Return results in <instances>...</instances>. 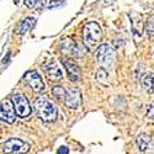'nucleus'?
<instances>
[{
  "label": "nucleus",
  "instance_id": "obj_22",
  "mask_svg": "<svg viewBox=\"0 0 154 154\" xmlns=\"http://www.w3.org/2000/svg\"><path fill=\"white\" fill-rule=\"evenodd\" d=\"M68 153H69V149L66 147H60L58 150V154H68Z\"/></svg>",
  "mask_w": 154,
  "mask_h": 154
},
{
  "label": "nucleus",
  "instance_id": "obj_23",
  "mask_svg": "<svg viewBox=\"0 0 154 154\" xmlns=\"http://www.w3.org/2000/svg\"><path fill=\"white\" fill-rule=\"evenodd\" d=\"M115 2H116V0H104V4L105 5H112Z\"/></svg>",
  "mask_w": 154,
  "mask_h": 154
},
{
  "label": "nucleus",
  "instance_id": "obj_3",
  "mask_svg": "<svg viewBox=\"0 0 154 154\" xmlns=\"http://www.w3.org/2000/svg\"><path fill=\"white\" fill-rule=\"evenodd\" d=\"M29 150H30V144L20 138H10L3 146L4 154H12V153L26 154Z\"/></svg>",
  "mask_w": 154,
  "mask_h": 154
},
{
  "label": "nucleus",
  "instance_id": "obj_2",
  "mask_svg": "<svg viewBox=\"0 0 154 154\" xmlns=\"http://www.w3.org/2000/svg\"><path fill=\"white\" fill-rule=\"evenodd\" d=\"M101 38H102V30L99 23L91 21V22H88L84 26L83 40L85 46L89 49H93L94 47H96L97 43L101 41Z\"/></svg>",
  "mask_w": 154,
  "mask_h": 154
},
{
  "label": "nucleus",
  "instance_id": "obj_10",
  "mask_svg": "<svg viewBox=\"0 0 154 154\" xmlns=\"http://www.w3.org/2000/svg\"><path fill=\"white\" fill-rule=\"evenodd\" d=\"M63 64L67 69V74L69 76V79L72 82H79L82 74H80V68H79L78 64H76L74 60H70V59L63 60Z\"/></svg>",
  "mask_w": 154,
  "mask_h": 154
},
{
  "label": "nucleus",
  "instance_id": "obj_21",
  "mask_svg": "<svg viewBox=\"0 0 154 154\" xmlns=\"http://www.w3.org/2000/svg\"><path fill=\"white\" fill-rule=\"evenodd\" d=\"M147 116L150 120H154V105H148V107H147Z\"/></svg>",
  "mask_w": 154,
  "mask_h": 154
},
{
  "label": "nucleus",
  "instance_id": "obj_19",
  "mask_svg": "<svg viewBox=\"0 0 154 154\" xmlns=\"http://www.w3.org/2000/svg\"><path fill=\"white\" fill-rule=\"evenodd\" d=\"M64 4L63 0H49L47 3V8L48 9H54V8H58V6H62Z\"/></svg>",
  "mask_w": 154,
  "mask_h": 154
},
{
  "label": "nucleus",
  "instance_id": "obj_11",
  "mask_svg": "<svg viewBox=\"0 0 154 154\" xmlns=\"http://www.w3.org/2000/svg\"><path fill=\"white\" fill-rule=\"evenodd\" d=\"M60 48L64 53H69V54H74V56H78V57H82L83 56V52H80V46L76 45L75 42H73L70 38H66L63 40L60 43H59Z\"/></svg>",
  "mask_w": 154,
  "mask_h": 154
},
{
  "label": "nucleus",
  "instance_id": "obj_24",
  "mask_svg": "<svg viewBox=\"0 0 154 154\" xmlns=\"http://www.w3.org/2000/svg\"><path fill=\"white\" fill-rule=\"evenodd\" d=\"M2 128H3V127H2V125H0V130H2Z\"/></svg>",
  "mask_w": 154,
  "mask_h": 154
},
{
  "label": "nucleus",
  "instance_id": "obj_4",
  "mask_svg": "<svg viewBox=\"0 0 154 154\" xmlns=\"http://www.w3.org/2000/svg\"><path fill=\"white\" fill-rule=\"evenodd\" d=\"M12 102H14V107L16 111V115L19 117H27L31 115V105L29 99L22 94H15L12 96Z\"/></svg>",
  "mask_w": 154,
  "mask_h": 154
},
{
  "label": "nucleus",
  "instance_id": "obj_9",
  "mask_svg": "<svg viewBox=\"0 0 154 154\" xmlns=\"http://www.w3.org/2000/svg\"><path fill=\"white\" fill-rule=\"evenodd\" d=\"M64 104H66L68 107L70 109H78L82 105V94L79 91V89L76 88H72L69 90L66 91V95H64Z\"/></svg>",
  "mask_w": 154,
  "mask_h": 154
},
{
  "label": "nucleus",
  "instance_id": "obj_17",
  "mask_svg": "<svg viewBox=\"0 0 154 154\" xmlns=\"http://www.w3.org/2000/svg\"><path fill=\"white\" fill-rule=\"evenodd\" d=\"M96 80L97 82H100V83H102V84H106L107 83V78H109V75H107V72L104 69V68H101V69H99L97 72H96Z\"/></svg>",
  "mask_w": 154,
  "mask_h": 154
},
{
  "label": "nucleus",
  "instance_id": "obj_6",
  "mask_svg": "<svg viewBox=\"0 0 154 154\" xmlns=\"http://www.w3.org/2000/svg\"><path fill=\"white\" fill-rule=\"evenodd\" d=\"M96 60L101 67L109 68L113 62V51L109 45H100L96 52Z\"/></svg>",
  "mask_w": 154,
  "mask_h": 154
},
{
  "label": "nucleus",
  "instance_id": "obj_20",
  "mask_svg": "<svg viewBox=\"0 0 154 154\" xmlns=\"http://www.w3.org/2000/svg\"><path fill=\"white\" fill-rule=\"evenodd\" d=\"M25 5H26V8H29V9H33L36 5H37V3H38V0H25Z\"/></svg>",
  "mask_w": 154,
  "mask_h": 154
},
{
  "label": "nucleus",
  "instance_id": "obj_7",
  "mask_svg": "<svg viewBox=\"0 0 154 154\" xmlns=\"http://www.w3.org/2000/svg\"><path fill=\"white\" fill-rule=\"evenodd\" d=\"M42 69L45 74L47 75V78L51 80H60L62 79V70L58 67V63L53 58H48L42 63Z\"/></svg>",
  "mask_w": 154,
  "mask_h": 154
},
{
  "label": "nucleus",
  "instance_id": "obj_12",
  "mask_svg": "<svg viewBox=\"0 0 154 154\" xmlns=\"http://www.w3.org/2000/svg\"><path fill=\"white\" fill-rule=\"evenodd\" d=\"M131 21H132V30L136 36H142L143 33V20L142 16L137 12H131Z\"/></svg>",
  "mask_w": 154,
  "mask_h": 154
},
{
  "label": "nucleus",
  "instance_id": "obj_13",
  "mask_svg": "<svg viewBox=\"0 0 154 154\" xmlns=\"http://www.w3.org/2000/svg\"><path fill=\"white\" fill-rule=\"evenodd\" d=\"M35 23H36V19H35V17H32V16L26 17L25 20H22V22L19 25L17 33H19V35H25L27 31H30V30L35 26Z\"/></svg>",
  "mask_w": 154,
  "mask_h": 154
},
{
  "label": "nucleus",
  "instance_id": "obj_5",
  "mask_svg": "<svg viewBox=\"0 0 154 154\" xmlns=\"http://www.w3.org/2000/svg\"><path fill=\"white\" fill-rule=\"evenodd\" d=\"M16 111L14 107L12 100H3L0 102V120H3L8 123H14L16 120Z\"/></svg>",
  "mask_w": 154,
  "mask_h": 154
},
{
  "label": "nucleus",
  "instance_id": "obj_15",
  "mask_svg": "<svg viewBox=\"0 0 154 154\" xmlns=\"http://www.w3.org/2000/svg\"><path fill=\"white\" fill-rule=\"evenodd\" d=\"M137 146L139 148L140 152H144L147 149V147L149 146V142H150V136L147 134V133H140L138 137H137Z\"/></svg>",
  "mask_w": 154,
  "mask_h": 154
},
{
  "label": "nucleus",
  "instance_id": "obj_1",
  "mask_svg": "<svg viewBox=\"0 0 154 154\" xmlns=\"http://www.w3.org/2000/svg\"><path fill=\"white\" fill-rule=\"evenodd\" d=\"M35 110L42 121L45 122H52L57 119L58 110L57 106L53 104V101H51L46 96H40L35 101Z\"/></svg>",
  "mask_w": 154,
  "mask_h": 154
},
{
  "label": "nucleus",
  "instance_id": "obj_14",
  "mask_svg": "<svg viewBox=\"0 0 154 154\" xmlns=\"http://www.w3.org/2000/svg\"><path fill=\"white\" fill-rule=\"evenodd\" d=\"M142 86L147 90V93L149 94H154V73H149L146 74L142 79H140Z\"/></svg>",
  "mask_w": 154,
  "mask_h": 154
},
{
  "label": "nucleus",
  "instance_id": "obj_18",
  "mask_svg": "<svg viewBox=\"0 0 154 154\" xmlns=\"http://www.w3.org/2000/svg\"><path fill=\"white\" fill-rule=\"evenodd\" d=\"M66 91H67V90H64V89H63L62 86H59V85H56V86L52 89V93H53V95H54L57 99H60V100H63V99H64V95H66Z\"/></svg>",
  "mask_w": 154,
  "mask_h": 154
},
{
  "label": "nucleus",
  "instance_id": "obj_16",
  "mask_svg": "<svg viewBox=\"0 0 154 154\" xmlns=\"http://www.w3.org/2000/svg\"><path fill=\"white\" fill-rule=\"evenodd\" d=\"M146 31L149 36H154V15H150L146 21Z\"/></svg>",
  "mask_w": 154,
  "mask_h": 154
},
{
  "label": "nucleus",
  "instance_id": "obj_8",
  "mask_svg": "<svg viewBox=\"0 0 154 154\" xmlns=\"http://www.w3.org/2000/svg\"><path fill=\"white\" fill-rule=\"evenodd\" d=\"M23 79L36 93H42L45 90V83L37 70H30L27 73H25Z\"/></svg>",
  "mask_w": 154,
  "mask_h": 154
}]
</instances>
